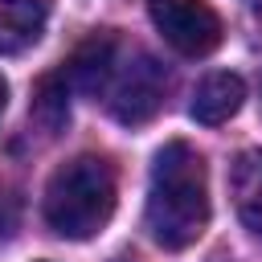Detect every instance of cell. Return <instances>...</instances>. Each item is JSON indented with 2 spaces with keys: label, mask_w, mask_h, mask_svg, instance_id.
Instances as JSON below:
<instances>
[{
  "label": "cell",
  "mask_w": 262,
  "mask_h": 262,
  "mask_svg": "<svg viewBox=\"0 0 262 262\" xmlns=\"http://www.w3.org/2000/svg\"><path fill=\"white\" fill-rule=\"evenodd\" d=\"M229 192L242 225L262 237V147H250L229 168Z\"/></svg>",
  "instance_id": "cell-6"
},
{
  "label": "cell",
  "mask_w": 262,
  "mask_h": 262,
  "mask_svg": "<svg viewBox=\"0 0 262 262\" xmlns=\"http://www.w3.org/2000/svg\"><path fill=\"white\" fill-rule=\"evenodd\" d=\"M4 102H8V82L0 78V111H4Z\"/></svg>",
  "instance_id": "cell-9"
},
{
  "label": "cell",
  "mask_w": 262,
  "mask_h": 262,
  "mask_svg": "<svg viewBox=\"0 0 262 262\" xmlns=\"http://www.w3.org/2000/svg\"><path fill=\"white\" fill-rule=\"evenodd\" d=\"M29 115H33V119H37V123H41L49 135L66 127V119H70V82H66V74H61V70L37 82Z\"/></svg>",
  "instance_id": "cell-8"
},
{
  "label": "cell",
  "mask_w": 262,
  "mask_h": 262,
  "mask_svg": "<svg viewBox=\"0 0 262 262\" xmlns=\"http://www.w3.org/2000/svg\"><path fill=\"white\" fill-rule=\"evenodd\" d=\"M242 98H246V82L237 74H209L196 94H192V119L205 123V127H221L229 123L237 111H242Z\"/></svg>",
  "instance_id": "cell-5"
},
{
  "label": "cell",
  "mask_w": 262,
  "mask_h": 262,
  "mask_svg": "<svg viewBox=\"0 0 262 262\" xmlns=\"http://www.w3.org/2000/svg\"><path fill=\"white\" fill-rule=\"evenodd\" d=\"M164 94H168V74L164 66L143 53V49H131L127 57L115 53L111 61V74L102 82V102L111 106V115L119 123H147L160 106H164Z\"/></svg>",
  "instance_id": "cell-3"
},
{
  "label": "cell",
  "mask_w": 262,
  "mask_h": 262,
  "mask_svg": "<svg viewBox=\"0 0 262 262\" xmlns=\"http://www.w3.org/2000/svg\"><path fill=\"white\" fill-rule=\"evenodd\" d=\"M49 20V0H0V53L29 49Z\"/></svg>",
  "instance_id": "cell-7"
},
{
  "label": "cell",
  "mask_w": 262,
  "mask_h": 262,
  "mask_svg": "<svg viewBox=\"0 0 262 262\" xmlns=\"http://www.w3.org/2000/svg\"><path fill=\"white\" fill-rule=\"evenodd\" d=\"M115 172L106 160L98 156H78L70 164H61L49 184H45V225L57 237L70 242H86L94 233L106 229L111 213H115Z\"/></svg>",
  "instance_id": "cell-2"
},
{
  "label": "cell",
  "mask_w": 262,
  "mask_h": 262,
  "mask_svg": "<svg viewBox=\"0 0 262 262\" xmlns=\"http://www.w3.org/2000/svg\"><path fill=\"white\" fill-rule=\"evenodd\" d=\"M156 33L184 57H205L221 45V16L205 0H147Z\"/></svg>",
  "instance_id": "cell-4"
},
{
  "label": "cell",
  "mask_w": 262,
  "mask_h": 262,
  "mask_svg": "<svg viewBox=\"0 0 262 262\" xmlns=\"http://www.w3.org/2000/svg\"><path fill=\"white\" fill-rule=\"evenodd\" d=\"M209 225V176L205 160L172 139L156 151L147 184V233L164 250H188Z\"/></svg>",
  "instance_id": "cell-1"
}]
</instances>
